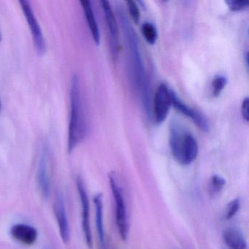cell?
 <instances>
[{
	"mask_svg": "<svg viewBox=\"0 0 249 249\" xmlns=\"http://www.w3.org/2000/svg\"><path fill=\"white\" fill-rule=\"evenodd\" d=\"M245 60H246V65L247 67V70H249V52H246L245 54Z\"/></svg>",
	"mask_w": 249,
	"mask_h": 249,
	"instance_id": "obj_23",
	"label": "cell"
},
{
	"mask_svg": "<svg viewBox=\"0 0 249 249\" xmlns=\"http://www.w3.org/2000/svg\"><path fill=\"white\" fill-rule=\"evenodd\" d=\"M11 234L22 244L31 246L37 239V231L35 227L24 224H15L11 229Z\"/></svg>",
	"mask_w": 249,
	"mask_h": 249,
	"instance_id": "obj_12",
	"label": "cell"
},
{
	"mask_svg": "<svg viewBox=\"0 0 249 249\" xmlns=\"http://www.w3.org/2000/svg\"><path fill=\"white\" fill-rule=\"evenodd\" d=\"M54 213L62 241L64 243H68L70 240V227L62 195H59L56 196L54 203Z\"/></svg>",
	"mask_w": 249,
	"mask_h": 249,
	"instance_id": "obj_11",
	"label": "cell"
},
{
	"mask_svg": "<svg viewBox=\"0 0 249 249\" xmlns=\"http://www.w3.org/2000/svg\"><path fill=\"white\" fill-rule=\"evenodd\" d=\"M224 249H247V243L240 230L235 227H229L222 233Z\"/></svg>",
	"mask_w": 249,
	"mask_h": 249,
	"instance_id": "obj_13",
	"label": "cell"
},
{
	"mask_svg": "<svg viewBox=\"0 0 249 249\" xmlns=\"http://www.w3.org/2000/svg\"><path fill=\"white\" fill-rule=\"evenodd\" d=\"M126 5L128 7L129 15L131 18L133 20L135 24H138L141 18V12H140L139 7L137 5L136 2L132 0H129L126 2Z\"/></svg>",
	"mask_w": 249,
	"mask_h": 249,
	"instance_id": "obj_20",
	"label": "cell"
},
{
	"mask_svg": "<svg viewBox=\"0 0 249 249\" xmlns=\"http://www.w3.org/2000/svg\"><path fill=\"white\" fill-rule=\"evenodd\" d=\"M141 32L148 44L154 45L157 42L158 33L154 24L150 22L144 23L141 27Z\"/></svg>",
	"mask_w": 249,
	"mask_h": 249,
	"instance_id": "obj_16",
	"label": "cell"
},
{
	"mask_svg": "<svg viewBox=\"0 0 249 249\" xmlns=\"http://www.w3.org/2000/svg\"><path fill=\"white\" fill-rule=\"evenodd\" d=\"M2 40V36H1V33H0V41Z\"/></svg>",
	"mask_w": 249,
	"mask_h": 249,
	"instance_id": "obj_25",
	"label": "cell"
},
{
	"mask_svg": "<svg viewBox=\"0 0 249 249\" xmlns=\"http://www.w3.org/2000/svg\"><path fill=\"white\" fill-rule=\"evenodd\" d=\"M226 185V180L221 176L214 175L211 177L209 183L210 194L212 196L218 195Z\"/></svg>",
	"mask_w": 249,
	"mask_h": 249,
	"instance_id": "obj_17",
	"label": "cell"
},
{
	"mask_svg": "<svg viewBox=\"0 0 249 249\" xmlns=\"http://www.w3.org/2000/svg\"><path fill=\"white\" fill-rule=\"evenodd\" d=\"M118 12H119L118 14L122 22L124 34L126 43L128 46L129 59L133 69L132 71H133L135 84L137 89L139 91L140 96H141L143 107H145V112L149 114L151 112L149 87H148L145 67H144L142 55L140 49L139 40L124 11L120 9L118 11Z\"/></svg>",
	"mask_w": 249,
	"mask_h": 249,
	"instance_id": "obj_1",
	"label": "cell"
},
{
	"mask_svg": "<svg viewBox=\"0 0 249 249\" xmlns=\"http://www.w3.org/2000/svg\"><path fill=\"white\" fill-rule=\"evenodd\" d=\"M109 180L113 199L116 202V227L121 238L123 241H126L129 235V222L123 189L119 184L117 175L115 172H110Z\"/></svg>",
	"mask_w": 249,
	"mask_h": 249,
	"instance_id": "obj_4",
	"label": "cell"
},
{
	"mask_svg": "<svg viewBox=\"0 0 249 249\" xmlns=\"http://www.w3.org/2000/svg\"><path fill=\"white\" fill-rule=\"evenodd\" d=\"M77 187L81 199V207H82V228L84 233L86 243L90 249L93 247L92 234H91V225H90L89 217V200L86 191L84 182L80 178L77 180Z\"/></svg>",
	"mask_w": 249,
	"mask_h": 249,
	"instance_id": "obj_8",
	"label": "cell"
},
{
	"mask_svg": "<svg viewBox=\"0 0 249 249\" xmlns=\"http://www.w3.org/2000/svg\"><path fill=\"white\" fill-rule=\"evenodd\" d=\"M172 106L182 114L187 116L193 121L194 123L201 130L207 132L209 131L210 126L208 121L203 115L201 114L196 109L189 107L180 100L177 94L171 90Z\"/></svg>",
	"mask_w": 249,
	"mask_h": 249,
	"instance_id": "obj_9",
	"label": "cell"
},
{
	"mask_svg": "<svg viewBox=\"0 0 249 249\" xmlns=\"http://www.w3.org/2000/svg\"><path fill=\"white\" fill-rule=\"evenodd\" d=\"M170 147L175 160L181 165H189L197 157V141L176 122L170 126Z\"/></svg>",
	"mask_w": 249,
	"mask_h": 249,
	"instance_id": "obj_3",
	"label": "cell"
},
{
	"mask_svg": "<svg viewBox=\"0 0 249 249\" xmlns=\"http://www.w3.org/2000/svg\"><path fill=\"white\" fill-rule=\"evenodd\" d=\"M19 3L23 13L25 16L27 23H28L30 31H31L36 52H37V54L43 56L46 53V46L44 36H43L40 24H39L37 18H36V16H35L30 2L26 0H22V1H20Z\"/></svg>",
	"mask_w": 249,
	"mask_h": 249,
	"instance_id": "obj_5",
	"label": "cell"
},
{
	"mask_svg": "<svg viewBox=\"0 0 249 249\" xmlns=\"http://www.w3.org/2000/svg\"><path fill=\"white\" fill-rule=\"evenodd\" d=\"M87 125L81 98L79 78L74 75L71 86V119L68 129V151L70 154L84 141Z\"/></svg>",
	"mask_w": 249,
	"mask_h": 249,
	"instance_id": "obj_2",
	"label": "cell"
},
{
	"mask_svg": "<svg viewBox=\"0 0 249 249\" xmlns=\"http://www.w3.org/2000/svg\"><path fill=\"white\" fill-rule=\"evenodd\" d=\"M80 2H81L83 9H84V14H85L89 27L90 31H91L93 40H94L96 45L99 46L100 43V30H99L98 24H97V21H96L95 16H94L91 2L89 1H87V0H83Z\"/></svg>",
	"mask_w": 249,
	"mask_h": 249,
	"instance_id": "obj_14",
	"label": "cell"
},
{
	"mask_svg": "<svg viewBox=\"0 0 249 249\" xmlns=\"http://www.w3.org/2000/svg\"><path fill=\"white\" fill-rule=\"evenodd\" d=\"M171 106V89L166 84H160L156 91L153 106L156 123L160 124L165 121Z\"/></svg>",
	"mask_w": 249,
	"mask_h": 249,
	"instance_id": "obj_6",
	"label": "cell"
},
{
	"mask_svg": "<svg viewBox=\"0 0 249 249\" xmlns=\"http://www.w3.org/2000/svg\"><path fill=\"white\" fill-rule=\"evenodd\" d=\"M225 2L231 11H244L249 6V2L243 0H227Z\"/></svg>",
	"mask_w": 249,
	"mask_h": 249,
	"instance_id": "obj_21",
	"label": "cell"
},
{
	"mask_svg": "<svg viewBox=\"0 0 249 249\" xmlns=\"http://www.w3.org/2000/svg\"><path fill=\"white\" fill-rule=\"evenodd\" d=\"M37 182L40 195L44 200L50 196V179L49 176V153L46 145L42 150L37 173Z\"/></svg>",
	"mask_w": 249,
	"mask_h": 249,
	"instance_id": "obj_10",
	"label": "cell"
},
{
	"mask_svg": "<svg viewBox=\"0 0 249 249\" xmlns=\"http://www.w3.org/2000/svg\"><path fill=\"white\" fill-rule=\"evenodd\" d=\"M249 97H246L243 100V103L241 105V113L243 119H244L245 122L248 123L249 121Z\"/></svg>",
	"mask_w": 249,
	"mask_h": 249,
	"instance_id": "obj_22",
	"label": "cell"
},
{
	"mask_svg": "<svg viewBox=\"0 0 249 249\" xmlns=\"http://www.w3.org/2000/svg\"><path fill=\"white\" fill-rule=\"evenodd\" d=\"M94 202L95 205L96 227H97L99 240L102 248L105 249L106 237H105L104 224H103V204L102 194H98L94 196Z\"/></svg>",
	"mask_w": 249,
	"mask_h": 249,
	"instance_id": "obj_15",
	"label": "cell"
},
{
	"mask_svg": "<svg viewBox=\"0 0 249 249\" xmlns=\"http://www.w3.org/2000/svg\"><path fill=\"white\" fill-rule=\"evenodd\" d=\"M227 84V78L223 75L215 76L211 83V91L214 97H218Z\"/></svg>",
	"mask_w": 249,
	"mask_h": 249,
	"instance_id": "obj_18",
	"label": "cell"
},
{
	"mask_svg": "<svg viewBox=\"0 0 249 249\" xmlns=\"http://www.w3.org/2000/svg\"><path fill=\"white\" fill-rule=\"evenodd\" d=\"M105 18H106V25L110 35V50L113 59H117L119 52V29L117 21L115 18L113 9L110 3L106 0L100 2Z\"/></svg>",
	"mask_w": 249,
	"mask_h": 249,
	"instance_id": "obj_7",
	"label": "cell"
},
{
	"mask_svg": "<svg viewBox=\"0 0 249 249\" xmlns=\"http://www.w3.org/2000/svg\"><path fill=\"white\" fill-rule=\"evenodd\" d=\"M240 207V201L239 198L230 201L226 208L225 218L226 219L230 220L238 212Z\"/></svg>",
	"mask_w": 249,
	"mask_h": 249,
	"instance_id": "obj_19",
	"label": "cell"
},
{
	"mask_svg": "<svg viewBox=\"0 0 249 249\" xmlns=\"http://www.w3.org/2000/svg\"><path fill=\"white\" fill-rule=\"evenodd\" d=\"M2 111V102H1V99H0V113Z\"/></svg>",
	"mask_w": 249,
	"mask_h": 249,
	"instance_id": "obj_24",
	"label": "cell"
}]
</instances>
